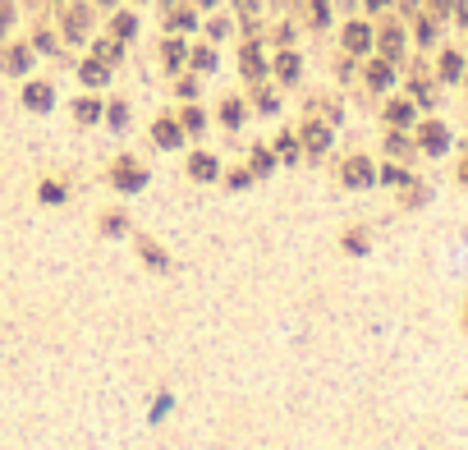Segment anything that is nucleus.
Segmentation results:
<instances>
[{"label": "nucleus", "mask_w": 468, "mask_h": 450, "mask_svg": "<svg viewBox=\"0 0 468 450\" xmlns=\"http://www.w3.org/2000/svg\"><path fill=\"white\" fill-rule=\"evenodd\" d=\"M110 184L120 188V193H142L147 170H142V161H133V156H120V161L110 165Z\"/></svg>", "instance_id": "nucleus-1"}, {"label": "nucleus", "mask_w": 468, "mask_h": 450, "mask_svg": "<svg viewBox=\"0 0 468 450\" xmlns=\"http://www.w3.org/2000/svg\"><path fill=\"white\" fill-rule=\"evenodd\" d=\"M152 143H156V147H165V152L184 143V129H179V115H161V120L152 124Z\"/></svg>", "instance_id": "nucleus-2"}, {"label": "nucleus", "mask_w": 468, "mask_h": 450, "mask_svg": "<svg viewBox=\"0 0 468 450\" xmlns=\"http://www.w3.org/2000/svg\"><path fill=\"white\" fill-rule=\"evenodd\" d=\"M188 175H193L197 184H211V179H220V161L211 152H193L188 156Z\"/></svg>", "instance_id": "nucleus-3"}, {"label": "nucleus", "mask_w": 468, "mask_h": 450, "mask_svg": "<svg viewBox=\"0 0 468 450\" xmlns=\"http://www.w3.org/2000/svg\"><path fill=\"white\" fill-rule=\"evenodd\" d=\"M51 101H55V92H51V83H42V78L23 88V106L37 110V115H46V110H51Z\"/></svg>", "instance_id": "nucleus-4"}, {"label": "nucleus", "mask_w": 468, "mask_h": 450, "mask_svg": "<svg viewBox=\"0 0 468 450\" xmlns=\"http://www.w3.org/2000/svg\"><path fill=\"white\" fill-rule=\"evenodd\" d=\"M138 257L152 267V271H170V257L161 253V243H156L152 234H138Z\"/></svg>", "instance_id": "nucleus-5"}, {"label": "nucleus", "mask_w": 468, "mask_h": 450, "mask_svg": "<svg viewBox=\"0 0 468 450\" xmlns=\"http://www.w3.org/2000/svg\"><path fill=\"white\" fill-rule=\"evenodd\" d=\"M87 23H92V10H87V5H69V10H65V33H69V42H83Z\"/></svg>", "instance_id": "nucleus-6"}, {"label": "nucleus", "mask_w": 468, "mask_h": 450, "mask_svg": "<svg viewBox=\"0 0 468 450\" xmlns=\"http://www.w3.org/2000/svg\"><path fill=\"white\" fill-rule=\"evenodd\" d=\"M0 65H5V74H28L33 69V46H10L0 55Z\"/></svg>", "instance_id": "nucleus-7"}, {"label": "nucleus", "mask_w": 468, "mask_h": 450, "mask_svg": "<svg viewBox=\"0 0 468 450\" xmlns=\"http://www.w3.org/2000/svg\"><path fill=\"white\" fill-rule=\"evenodd\" d=\"M345 184H349V188L372 184V165L363 161V156H349V161H345Z\"/></svg>", "instance_id": "nucleus-8"}, {"label": "nucleus", "mask_w": 468, "mask_h": 450, "mask_svg": "<svg viewBox=\"0 0 468 450\" xmlns=\"http://www.w3.org/2000/svg\"><path fill=\"white\" fill-rule=\"evenodd\" d=\"M78 78H83L87 88H101V83H106V78H110V65H106V60H83V69H78Z\"/></svg>", "instance_id": "nucleus-9"}, {"label": "nucleus", "mask_w": 468, "mask_h": 450, "mask_svg": "<svg viewBox=\"0 0 468 450\" xmlns=\"http://www.w3.org/2000/svg\"><path fill=\"white\" fill-rule=\"evenodd\" d=\"M101 110H106V106H101L97 97H78V101H74V120H78V124H97Z\"/></svg>", "instance_id": "nucleus-10"}, {"label": "nucleus", "mask_w": 468, "mask_h": 450, "mask_svg": "<svg viewBox=\"0 0 468 450\" xmlns=\"http://www.w3.org/2000/svg\"><path fill=\"white\" fill-rule=\"evenodd\" d=\"M303 143L312 147V152H326V147H331V129H326L322 120H312V124L303 129Z\"/></svg>", "instance_id": "nucleus-11"}, {"label": "nucleus", "mask_w": 468, "mask_h": 450, "mask_svg": "<svg viewBox=\"0 0 468 450\" xmlns=\"http://www.w3.org/2000/svg\"><path fill=\"white\" fill-rule=\"evenodd\" d=\"M262 74H266V65H262L257 46H243V78H248V83H262Z\"/></svg>", "instance_id": "nucleus-12"}, {"label": "nucleus", "mask_w": 468, "mask_h": 450, "mask_svg": "<svg viewBox=\"0 0 468 450\" xmlns=\"http://www.w3.org/2000/svg\"><path fill=\"white\" fill-rule=\"evenodd\" d=\"M37 198H42L46 207H60V202H69V188H65V184H55V179H46V184L37 188Z\"/></svg>", "instance_id": "nucleus-13"}, {"label": "nucleus", "mask_w": 468, "mask_h": 450, "mask_svg": "<svg viewBox=\"0 0 468 450\" xmlns=\"http://www.w3.org/2000/svg\"><path fill=\"white\" fill-rule=\"evenodd\" d=\"M220 124H225V129H239L243 124V101L239 97H225V106H220Z\"/></svg>", "instance_id": "nucleus-14"}, {"label": "nucleus", "mask_w": 468, "mask_h": 450, "mask_svg": "<svg viewBox=\"0 0 468 450\" xmlns=\"http://www.w3.org/2000/svg\"><path fill=\"white\" fill-rule=\"evenodd\" d=\"M368 42H372V33L363 28V23H349L345 28V46L349 51H368Z\"/></svg>", "instance_id": "nucleus-15"}, {"label": "nucleus", "mask_w": 468, "mask_h": 450, "mask_svg": "<svg viewBox=\"0 0 468 450\" xmlns=\"http://www.w3.org/2000/svg\"><path fill=\"white\" fill-rule=\"evenodd\" d=\"M202 124H207V115H202L197 106H184V110H179V129H184V133H202Z\"/></svg>", "instance_id": "nucleus-16"}, {"label": "nucleus", "mask_w": 468, "mask_h": 450, "mask_svg": "<svg viewBox=\"0 0 468 450\" xmlns=\"http://www.w3.org/2000/svg\"><path fill=\"white\" fill-rule=\"evenodd\" d=\"M161 60H165V65H170V69H179V65H184V60H188V46H184V42H174V37H170V42L161 46Z\"/></svg>", "instance_id": "nucleus-17"}, {"label": "nucleus", "mask_w": 468, "mask_h": 450, "mask_svg": "<svg viewBox=\"0 0 468 450\" xmlns=\"http://www.w3.org/2000/svg\"><path fill=\"white\" fill-rule=\"evenodd\" d=\"M271 152H266V147H257V152H252L248 156V170H252V175H271Z\"/></svg>", "instance_id": "nucleus-18"}, {"label": "nucleus", "mask_w": 468, "mask_h": 450, "mask_svg": "<svg viewBox=\"0 0 468 450\" xmlns=\"http://www.w3.org/2000/svg\"><path fill=\"white\" fill-rule=\"evenodd\" d=\"M275 74H280L285 83H294L299 78V55H280V60H275Z\"/></svg>", "instance_id": "nucleus-19"}, {"label": "nucleus", "mask_w": 468, "mask_h": 450, "mask_svg": "<svg viewBox=\"0 0 468 450\" xmlns=\"http://www.w3.org/2000/svg\"><path fill=\"white\" fill-rule=\"evenodd\" d=\"M188 60H193V69H202V74H207V69H216V51H211V46H202V51H193V55H188Z\"/></svg>", "instance_id": "nucleus-20"}, {"label": "nucleus", "mask_w": 468, "mask_h": 450, "mask_svg": "<svg viewBox=\"0 0 468 450\" xmlns=\"http://www.w3.org/2000/svg\"><path fill=\"white\" fill-rule=\"evenodd\" d=\"M275 152H280L285 161H299V138H294V133H280V143H275Z\"/></svg>", "instance_id": "nucleus-21"}, {"label": "nucleus", "mask_w": 468, "mask_h": 450, "mask_svg": "<svg viewBox=\"0 0 468 450\" xmlns=\"http://www.w3.org/2000/svg\"><path fill=\"white\" fill-rule=\"evenodd\" d=\"M133 33H138V19H133V14H120V19H115V37H120V42H129Z\"/></svg>", "instance_id": "nucleus-22"}, {"label": "nucleus", "mask_w": 468, "mask_h": 450, "mask_svg": "<svg viewBox=\"0 0 468 450\" xmlns=\"http://www.w3.org/2000/svg\"><path fill=\"white\" fill-rule=\"evenodd\" d=\"M129 230V220L120 216V211H115V216H101V234H124Z\"/></svg>", "instance_id": "nucleus-23"}, {"label": "nucleus", "mask_w": 468, "mask_h": 450, "mask_svg": "<svg viewBox=\"0 0 468 450\" xmlns=\"http://www.w3.org/2000/svg\"><path fill=\"white\" fill-rule=\"evenodd\" d=\"M363 248H368V234H363V230H349L345 234V253H363Z\"/></svg>", "instance_id": "nucleus-24"}, {"label": "nucleus", "mask_w": 468, "mask_h": 450, "mask_svg": "<svg viewBox=\"0 0 468 450\" xmlns=\"http://www.w3.org/2000/svg\"><path fill=\"white\" fill-rule=\"evenodd\" d=\"M110 124H115V129H124V120H129V106H124V101H110Z\"/></svg>", "instance_id": "nucleus-25"}, {"label": "nucleus", "mask_w": 468, "mask_h": 450, "mask_svg": "<svg viewBox=\"0 0 468 450\" xmlns=\"http://www.w3.org/2000/svg\"><path fill=\"white\" fill-rule=\"evenodd\" d=\"M423 138H427V147H432V152H441V147H446V129H423Z\"/></svg>", "instance_id": "nucleus-26"}, {"label": "nucleus", "mask_w": 468, "mask_h": 450, "mask_svg": "<svg viewBox=\"0 0 468 450\" xmlns=\"http://www.w3.org/2000/svg\"><path fill=\"white\" fill-rule=\"evenodd\" d=\"M372 88H386V83H391V69H386V65H372Z\"/></svg>", "instance_id": "nucleus-27"}, {"label": "nucleus", "mask_w": 468, "mask_h": 450, "mask_svg": "<svg viewBox=\"0 0 468 450\" xmlns=\"http://www.w3.org/2000/svg\"><path fill=\"white\" fill-rule=\"evenodd\" d=\"M170 23H174V28H193V10H179V14H170Z\"/></svg>", "instance_id": "nucleus-28"}, {"label": "nucleus", "mask_w": 468, "mask_h": 450, "mask_svg": "<svg viewBox=\"0 0 468 450\" xmlns=\"http://www.w3.org/2000/svg\"><path fill=\"white\" fill-rule=\"evenodd\" d=\"M207 33H211V37H225V33H229V19H211Z\"/></svg>", "instance_id": "nucleus-29"}, {"label": "nucleus", "mask_w": 468, "mask_h": 450, "mask_svg": "<svg viewBox=\"0 0 468 450\" xmlns=\"http://www.w3.org/2000/svg\"><path fill=\"white\" fill-rule=\"evenodd\" d=\"M248 184V170H229V188H243Z\"/></svg>", "instance_id": "nucleus-30"}, {"label": "nucleus", "mask_w": 468, "mask_h": 450, "mask_svg": "<svg viewBox=\"0 0 468 450\" xmlns=\"http://www.w3.org/2000/svg\"><path fill=\"white\" fill-rule=\"evenodd\" d=\"M234 5H239V14H257V5H262V0H234Z\"/></svg>", "instance_id": "nucleus-31"}, {"label": "nucleus", "mask_w": 468, "mask_h": 450, "mask_svg": "<svg viewBox=\"0 0 468 450\" xmlns=\"http://www.w3.org/2000/svg\"><path fill=\"white\" fill-rule=\"evenodd\" d=\"M10 28V0H0V33Z\"/></svg>", "instance_id": "nucleus-32"}, {"label": "nucleus", "mask_w": 468, "mask_h": 450, "mask_svg": "<svg viewBox=\"0 0 468 450\" xmlns=\"http://www.w3.org/2000/svg\"><path fill=\"white\" fill-rule=\"evenodd\" d=\"M101 5H115V0H101Z\"/></svg>", "instance_id": "nucleus-33"}]
</instances>
